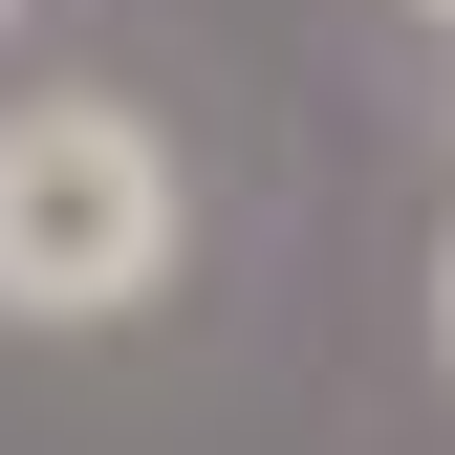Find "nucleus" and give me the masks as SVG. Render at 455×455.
Listing matches in <instances>:
<instances>
[{
    "mask_svg": "<svg viewBox=\"0 0 455 455\" xmlns=\"http://www.w3.org/2000/svg\"><path fill=\"white\" fill-rule=\"evenodd\" d=\"M152 282H174V152H152V108H108V87L0 108V325H131Z\"/></svg>",
    "mask_w": 455,
    "mask_h": 455,
    "instance_id": "1",
    "label": "nucleus"
},
{
    "mask_svg": "<svg viewBox=\"0 0 455 455\" xmlns=\"http://www.w3.org/2000/svg\"><path fill=\"white\" fill-rule=\"evenodd\" d=\"M434 347H455V239H434Z\"/></svg>",
    "mask_w": 455,
    "mask_h": 455,
    "instance_id": "2",
    "label": "nucleus"
},
{
    "mask_svg": "<svg viewBox=\"0 0 455 455\" xmlns=\"http://www.w3.org/2000/svg\"><path fill=\"white\" fill-rule=\"evenodd\" d=\"M412 22H434V44H455V0H412Z\"/></svg>",
    "mask_w": 455,
    "mask_h": 455,
    "instance_id": "3",
    "label": "nucleus"
},
{
    "mask_svg": "<svg viewBox=\"0 0 455 455\" xmlns=\"http://www.w3.org/2000/svg\"><path fill=\"white\" fill-rule=\"evenodd\" d=\"M0 22H22V0H0Z\"/></svg>",
    "mask_w": 455,
    "mask_h": 455,
    "instance_id": "4",
    "label": "nucleus"
}]
</instances>
